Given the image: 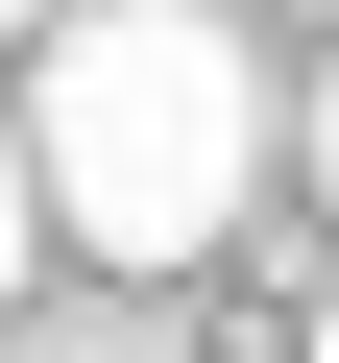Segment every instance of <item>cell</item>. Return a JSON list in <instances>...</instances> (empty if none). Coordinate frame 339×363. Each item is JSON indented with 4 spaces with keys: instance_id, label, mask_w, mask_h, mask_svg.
Masks as SVG:
<instances>
[{
    "instance_id": "2",
    "label": "cell",
    "mask_w": 339,
    "mask_h": 363,
    "mask_svg": "<svg viewBox=\"0 0 339 363\" xmlns=\"http://www.w3.org/2000/svg\"><path fill=\"white\" fill-rule=\"evenodd\" d=\"M25 218H49V169H25V121H0V291H25Z\"/></svg>"
},
{
    "instance_id": "5",
    "label": "cell",
    "mask_w": 339,
    "mask_h": 363,
    "mask_svg": "<svg viewBox=\"0 0 339 363\" xmlns=\"http://www.w3.org/2000/svg\"><path fill=\"white\" fill-rule=\"evenodd\" d=\"M315 363H339V315H315Z\"/></svg>"
},
{
    "instance_id": "4",
    "label": "cell",
    "mask_w": 339,
    "mask_h": 363,
    "mask_svg": "<svg viewBox=\"0 0 339 363\" xmlns=\"http://www.w3.org/2000/svg\"><path fill=\"white\" fill-rule=\"evenodd\" d=\"M25 25H49V0H0V49H25Z\"/></svg>"
},
{
    "instance_id": "1",
    "label": "cell",
    "mask_w": 339,
    "mask_h": 363,
    "mask_svg": "<svg viewBox=\"0 0 339 363\" xmlns=\"http://www.w3.org/2000/svg\"><path fill=\"white\" fill-rule=\"evenodd\" d=\"M25 169H49V218H73L97 267L243 242V194H267V73H243V25H218V0H73Z\"/></svg>"
},
{
    "instance_id": "3",
    "label": "cell",
    "mask_w": 339,
    "mask_h": 363,
    "mask_svg": "<svg viewBox=\"0 0 339 363\" xmlns=\"http://www.w3.org/2000/svg\"><path fill=\"white\" fill-rule=\"evenodd\" d=\"M315 194H339V73H315Z\"/></svg>"
}]
</instances>
